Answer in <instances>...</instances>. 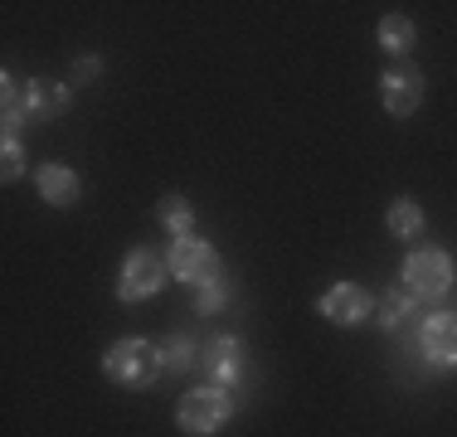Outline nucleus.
I'll list each match as a JSON object with an SVG mask.
<instances>
[{
  "label": "nucleus",
  "mask_w": 457,
  "mask_h": 437,
  "mask_svg": "<svg viewBox=\"0 0 457 437\" xmlns=\"http://www.w3.org/2000/svg\"><path fill=\"white\" fill-rule=\"evenodd\" d=\"M69 103H73V83H45V78L20 83L15 73H0V122H5V136H20L29 122H54L59 112H69Z\"/></svg>",
  "instance_id": "f257e3e1"
},
{
  "label": "nucleus",
  "mask_w": 457,
  "mask_h": 437,
  "mask_svg": "<svg viewBox=\"0 0 457 437\" xmlns=\"http://www.w3.org/2000/svg\"><path fill=\"white\" fill-rule=\"evenodd\" d=\"M103 375L122 389H151L161 375H166V350L146 335H127L103 355Z\"/></svg>",
  "instance_id": "f03ea898"
},
{
  "label": "nucleus",
  "mask_w": 457,
  "mask_h": 437,
  "mask_svg": "<svg viewBox=\"0 0 457 437\" xmlns=\"http://www.w3.org/2000/svg\"><path fill=\"white\" fill-rule=\"evenodd\" d=\"M457 282V268L443 248H413L399 268V287L409 292L413 301H443Z\"/></svg>",
  "instance_id": "7ed1b4c3"
},
{
  "label": "nucleus",
  "mask_w": 457,
  "mask_h": 437,
  "mask_svg": "<svg viewBox=\"0 0 457 437\" xmlns=\"http://www.w3.org/2000/svg\"><path fill=\"white\" fill-rule=\"evenodd\" d=\"M228 418H234V389H220V384L190 389L176 403V428L185 437H214Z\"/></svg>",
  "instance_id": "20e7f679"
},
{
  "label": "nucleus",
  "mask_w": 457,
  "mask_h": 437,
  "mask_svg": "<svg viewBox=\"0 0 457 437\" xmlns=\"http://www.w3.org/2000/svg\"><path fill=\"white\" fill-rule=\"evenodd\" d=\"M166 268H170V277L185 282V287H195V292L224 277V262H220V253H214V243H210V238H200V234L170 238Z\"/></svg>",
  "instance_id": "39448f33"
},
{
  "label": "nucleus",
  "mask_w": 457,
  "mask_h": 437,
  "mask_svg": "<svg viewBox=\"0 0 457 437\" xmlns=\"http://www.w3.org/2000/svg\"><path fill=\"white\" fill-rule=\"evenodd\" d=\"M170 268L166 258H156L151 248H132V253L122 258V277H117V301L137 306V301H151L161 297V287H166Z\"/></svg>",
  "instance_id": "423d86ee"
},
{
  "label": "nucleus",
  "mask_w": 457,
  "mask_h": 437,
  "mask_svg": "<svg viewBox=\"0 0 457 437\" xmlns=\"http://www.w3.org/2000/svg\"><path fill=\"white\" fill-rule=\"evenodd\" d=\"M375 292L355 287V282H336V287H326L317 297V311L326 316L331 326H345V331H355V326H365L370 316H375Z\"/></svg>",
  "instance_id": "0eeeda50"
},
{
  "label": "nucleus",
  "mask_w": 457,
  "mask_h": 437,
  "mask_svg": "<svg viewBox=\"0 0 457 437\" xmlns=\"http://www.w3.org/2000/svg\"><path fill=\"white\" fill-rule=\"evenodd\" d=\"M423 73L413 69V63H395V69L379 73V103H385L389 117H409L423 107Z\"/></svg>",
  "instance_id": "6e6552de"
},
{
  "label": "nucleus",
  "mask_w": 457,
  "mask_h": 437,
  "mask_svg": "<svg viewBox=\"0 0 457 437\" xmlns=\"http://www.w3.org/2000/svg\"><path fill=\"white\" fill-rule=\"evenodd\" d=\"M200 369L210 375V384L234 389L238 379H244V341H238V335H214V341L200 350Z\"/></svg>",
  "instance_id": "1a4fd4ad"
},
{
  "label": "nucleus",
  "mask_w": 457,
  "mask_h": 437,
  "mask_svg": "<svg viewBox=\"0 0 457 437\" xmlns=\"http://www.w3.org/2000/svg\"><path fill=\"white\" fill-rule=\"evenodd\" d=\"M35 190H39V200H45L49 210H73V204L83 200L79 170L63 166V161H45V166L35 170Z\"/></svg>",
  "instance_id": "9d476101"
},
{
  "label": "nucleus",
  "mask_w": 457,
  "mask_h": 437,
  "mask_svg": "<svg viewBox=\"0 0 457 437\" xmlns=\"http://www.w3.org/2000/svg\"><path fill=\"white\" fill-rule=\"evenodd\" d=\"M419 350H423V359H433L438 369H457V311L428 316L423 331H419Z\"/></svg>",
  "instance_id": "9b49d317"
},
{
  "label": "nucleus",
  "mask_w": 457,
  "mask_h": 437,
  "mask_svg": "<svg viewBox=\"0 0 457 437\" xmlns=\"http://www.w3.org/2000/svg\"><path fill=\"white\" fill-rule=\"evenodd\" d=\"M413 39H419V29H413V20L399 15V10H395V15H385V20L375 25V44H379L385 54H395V59H404V54L413 49Z\"/></svg>",
  "instance_id": "f8f14e48"
},
{
  "label": "nucleus",
  "mask_w": 457,
  "mask_h": 437,
  "mask_svg": "<svg viewBox=\"0 0 457 437\" xmlns=\"http://www.w3.org/2000/svg\"><path fill=\"white\" fill-rule=\"evenodd\" d=\"M423 224H428V218H423V204L413 200V194H399V200L389 204V214H385V228L395 238H419Z\"/></svg>",
  "instance_id": "ddd939ff"
},
{
  "label": "nucleus",
  "mask_w": 457,
  "mask_h": 437,
  "mask_svg": "<svg viewBox=\"0 0 457 437\" xmlns=\"http://www.w3.org/2000/svg\"><path fill=\"white\" fill-rule=\"evenodd\" d=\"M156 214H161V224L170 228V238L195 234V210H190V200H185V194H161Z\"/></svg>",
  "instance_id": "4468645a"
},
{
  "label": "nucleus",
  "mask_w": 457,
  "mask_h": 437,
  "mask_svg": "<svg viewBox=\"0 0 457 437\" xmlns=\"http://www.w3.org/2000/svg\"><path fill=\"white\" fill-rule=\"evenodd\" d=\"M161 350H166V375H185V369L200 365V345H195L190 335H170Z\"/></svg>",
  "instance_id": "2eb2a0df"
},
{
  "label": "nucleus",
  "mask_w": 457,
  "mask_h": 437,
  "mask_svg": "<svg viewBox=\"0 0 457 437\" xmlns=\"http://www.w3.org/2000/svg\"><path fill=\"white\" fill-rule=\"evenodd\" d=\"M375 311H379V326H385V331H399V321H404V316H413V311H419V301H413L409 292L399 287V292H389V297L379 301Z\"/></svg>",
  "instance_id": "dca6fc26"
},
{
  "label": "nucleus",
  "mask_w": 457,
  "mask_h": 437,
  "mask_svg": "<svg viewBox=\"0 0 457 437\" xmlns=\"http://www.w3.org/2000/svg\"><path fill=\"white\" fill-rule=\"evenodd\" d=\"M0 175H5V185H15L25 175V146H20V136L0 141Z\"/></svg>",
  "instance_id": "f3484780"
},
{
  "label": "nucleus",
  "mask_w": 457,
  "mask_h": 437,
  "mask_svg": "<svg viewBox=\"0 0 457 437\" xmlns=\"http://www.w3.org/2000/svg\"><path fill=\"white\" fill-rule=\"evenodd\" d=\"M224 301H228V282H210V287H200V297H195V316H214V311H224Z\"/></svg>",
  "instance_id": "a211bd4d"
},
{
  "label": "nucleus",
  "mask_w": 457,
  "mask_h": 437,
  "mask_svg": "<svg viewBox=\"0 0 457 437\" xmlns=\"http://www.w3.org/2000/svg\"><path fill=\"white\" fill-rule=\"evenodd\" d=\"M93 73H97V59H79V69H73V83L93 78Z\"/></svg>",
  "instance_id": "6ab92c4d"
}]
</instances>
